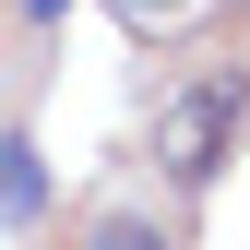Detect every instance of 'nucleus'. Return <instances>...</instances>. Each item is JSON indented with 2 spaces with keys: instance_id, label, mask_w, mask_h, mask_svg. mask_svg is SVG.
<instances>
[{
  "instance_id": "f257e3e1",
  "label": "nucleus",
  "mask_w": 250,
  "mask_h": 250,
  "mask_svg": "<svg viewBox=\"0 0 250 250\" xmlns=\"http://www.w3.org/2000/svg\"><path fill=\"white\" fill-rule=\"evenodd\" d=\"M238 119H250V72H203V83H179V96L155 107V155H167L179 191H203V179L227 167Z\"/></svg>"
},
{
  "instance_id": "f03ea898",
  "label": "nucleus",
  "mask_w": 250,
  "mask_h": 250,
  "mask_svg": "<svg viewBox=\"0 0 250 250\" xmlns=\"http://www.w3.org/2000/svg\"><path fill=\"white\" fill-rule=\"evenodd\" d=\"M36 214H48V167L24 131H0V227H36Z\"/></svg>"
},
{
  "instance_id": "7ed1b4c3",
  "label": "nucleus",
  "mask_w": 250,
  "mask_h": 250,
  "mask_svg": "<svg viewBox=\"0 0 250 250\" xmlns=\"http://www.w3.org/2000/svg\"><path fill=\"white\" fill-rule=\"evenodd\" d=\"M83 250H179V227H167V214H131V203H119V214H96V227H83Z\"/></svg>"
},
{
  "instance_id": "20e7f679",
  "label": "nucleus",
  "mask_w": 250,
  "mask_h": 250,
  "mask_svg": "<svg viewBox=\"0 0 250 250\" xmlns=\"http://www.w3.org/2000/svg\"><path fill=\"white\" fill-rule=\"evenodd\" d=\"M107 12H119V24H131V36H179V24H191V12H203V0H107Z\"/></svg>"
},
{
  "instance_id": "39448f33",
  "label": "nucleus",
  "mask_w": 250,
  "mask_h": 250,
  "mask_svg": "<svg viewBox=\"0 0 250 250\" xmlns=\"http://www.w3.org/2000/svg\"><path fill=\"white\" fill-rule=\"evenodd\" d=\"M238 24H250V0H238Z\"/></svg>"
}]
</instances>
